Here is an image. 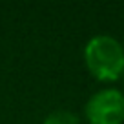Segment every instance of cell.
Wrapping results in <instances>:
<instances>
[{
	"mask_svg": "<svg viewBox=\"0 0 124 124\" xmlns=\"http://www.w3.org/2000/svg\"><path fill=\"white\" fill-rule=\"evenodd\" d=\"M42 124H80V117L71 109H53L44 117Z\"/></svg>",
	"mask_w": 124,
	"mask_h": 124,
	"instance_id": "3",
	"label": "cell"
},
{
	"mask_svg": "<svg viewBox=\"0 0 124 124\" xmlns=\"http://www.w3.org/2000/svg\"><path fill=\"white\" fill-rule=\"evenodd\" d=\"M84 119L88 124H122L124 91L119 88H102L95 91L84 104Z\"/></svg>",
	"mask_w": 124,
	"mask_h": 124,
	"instance_id": "2",
	"label": "cell"
},
{
	"mask_svg": "<svg viewBox=\"0 0 124 124\" xmlns=\"http://www.w3.org/2000/svg\"><path fill=\"white\" fill-rule=\"evenodd\" d=\"M84 64L99 82H115L124 77V46L111 35H95L84 46Z\"/></svg>",
	"mask_w": 124,
	"mask_h": 124,
	"instance_id": "1",
	"label": "cell"
}]
</instances>
